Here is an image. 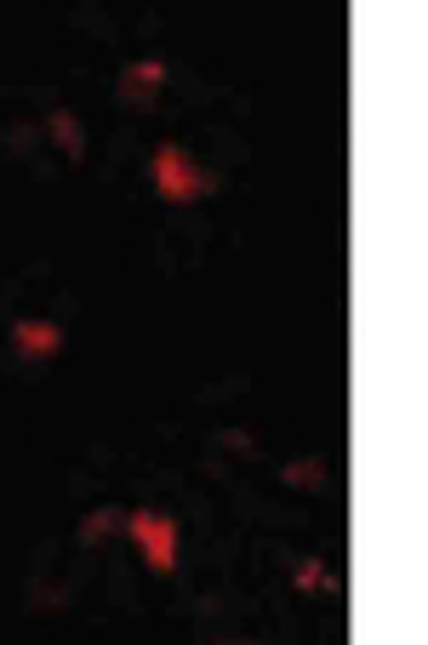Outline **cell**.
I'll return each instance as SVG.
<instances>
[{"label": "cell", "instance_id": "cell-1", "mask_svg": "<svg viewBox=\"0 0 428 645\" xmlns=\"http://www.w3.org/2000/svg\"><path fill=\"white\" fill-rule=\"evenodd\" d=\"M148 171H155V189H160V201L171 206H194V201H206V194L217 189V178L206 166H200L183 143H155V160H148Z\"/></svg>", "mask_w": 428, "mask_h": 645}, {"label": "cell", "instance_id": "cell-2", "mask_svg": "<svg viewBox=\"0 0 428 645\" xmlns=\"http://www.w3.org/2000/svg\"><path fill=\"white\" fill-rule=\"evenodd\" d=\"M126 537H132V549L143 554L148 572H171L178 565V519H171L166 509H138L126 514Z\"/></svg>", "mask_w": 428, "mask_h": 645}, {"label": "cell", "instance_id": "cell-3", "mask_svg": "<svg viewBox=\"0 0 428 645\" xmlns=\"http://www.w3.org/2000/svg\"><path fill=\"white\" fill-rule=\"evenodd\" d=\"M160 86H166V58H138V63H126L115 97H120L126 109H155Z\"/></svg>", "mask_w": 428, "mask_h": 645}, {"label": "cell", "instance_id": "cell-4", "mask_svg": "<svg viewBox=\"0 0 428 645\" xmlns=\"http://www.w3.org/2000/svg\"><path fill=\"white\" fill-rule=\"evenodd\" d=\"M12 349H17L23 366L58 360L63 355V326H52V320H12Z\"/></svg>", "mask_w": 428, "mask_h": 645}, {"label": "cell", "instance_id": "cell-5", "mask_svg": "<svg viewBox=\"0 0 428 645\" xmlns=\"http://www.w3.org/2000/svg\"><path fill=\"white\" fill-rule=\"evenodd\" d=\"M46 138H52L69 160L86 155V132H81V120H74L69 109H46Z\"/></svg>", "mask_w": 428, "mask_h": 645}, {"label": "cell", "instance_id": "cell-6", "mask_svg": "<svg viewBox=\"0 0 428 645\" xmlns=\"http://www.w3.org/2000/svg\"><path fill=\"white\" fill-rule=\"evenodd\" d=\"M281 480H286L292 491H320L332 475H325V463H320V457H292V463L281 468Z\"/></svg>", "mask_w": 428, "mask_h": 645}, {"label": "cell", "instance_id": "cell-7", "mask_svg": "<svg viewBox=\"0 0 428 645\" xmlns=\"http://www.w3.org/2000/svg\"><path fill=\"white\" fill-rule=\"evenodd\" d=\"M115 531H126V514H120V509H92V514L81 519V537H86V542H109Z\"/></svg>", "mask_w": 428, "mask_h": 645}, {"label": "cell", "instance_id": "cell-8", "mask_svg": "<svg viewBox=\"0 0 428 645\" xmlns=\"http://www.w3.org/2000/svg\"><path fill=\"white\" fill-rule=\"evenodd\" d=\"M292 583L304 588V594H332V588H337V577L325 572L320 560H297V565H292Z\"/></svg>", "mask_w": 428, "mask_h": 645}, {"label": "cell", "instance_id": "cell-9", "mask_svg": "<svg viewBox=\"0 0 428 645\" xmlns=\"http://www.w3.org/2000/svg\"><path fill=\"white\" fill-rule=\"evenodd\" d=\"M223 452H235V457H258V445H251V434L229 429V434H223Z\"/></svg>", "mask_w": 428, "mask_h": 645}]
</instances>
